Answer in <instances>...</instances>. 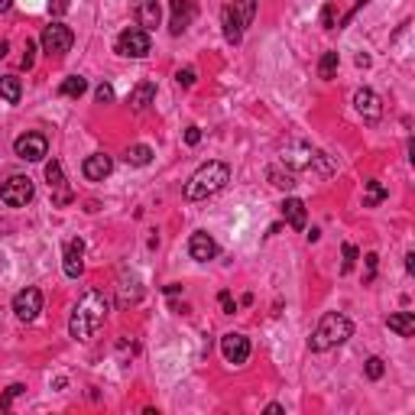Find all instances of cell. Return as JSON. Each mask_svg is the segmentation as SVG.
Listing matches in <instances>:
<instances>
[{
    "mask_svg": "<svg viewBox=\"0 0 415 415\" xmlns=\"http://www.w3.org/2000/svg\"><path fill=\"white\" fill-rule=\"evenodd\" d=\"M81 172H85V178H91V182H104V178L114 172V159H110L107 153H91L81 162Z\"/></svg>",
    "mask_w": 415,
    "mask_h": 415,
    "instance_id": "obj_15",
    "label": "cell"
},
{
    "mask_svg": "<svg viewBox=\"0 0 415 415\" xmlns=\"http://www.w3.org/2000/svg\"><path fill=\"white\" fill-rule=\"evenodd\" d=\"M10 7H13V0H0V13H7Z\"/></svg>",
    "mask_w": 415,
    "mask_h": 415,
    "instance_id": "obj_41",
    "label": "cell"
},
{
    "mask_svg": "<svg viewBox=\"0 0 415 415\" xmlns=\"http://www.w3.org/2000/svg\"><path fill=\"white\" fill-rule=\"evenodd\" d=\"M286 412V409L279 406V402H270V406H266V415H282Z\"/></svg>",
    "mask_w": 415,
    "mask_h": 415,
    "instance_id": "obj_39",
    "label": "cell"
},
{
    "mask_svg": "<svg viewBox=\"0 0 415 415\" xmlns=\"http://www.w3.org/2000/svg\"><path fill=\"white\" fill-rule=\"evenodd\" d=\"M350 334H354V324H350L348 315L328 312V315H322V322H318L315 334L308 338V348H312L315 354H324V350H331V348H338V344H344Z\"/></svg>",
    "mask_w": 415,
    "mask_h": 415,
    "instance_id": "obj_3",
    "label": "cell"
},
{
    "mask_svg": "<svg viewBox=\"0 0 415 415\" xmlns=\"http://www.w3.org/2000/svg\"><path fill=\"white\" fill-rule=\"evenodd\" d=\"M234 10L240 13L244 26H250L253 23V17H256V0H234Z\"/></svg>",
    "mask_w": 415,
    "mask_h": 415,
    "instance_id": "obj_26",
    "label": "cell"
},
{
    "mask_svg": "<svg viewBox=\"0 0 415 415\" xmlns=\"http://www.w3.org/2000/svg\"><path fill=\"white\" fill-rule=\"evenodd\" d=\"M39 43H43V52L49 55V59H52V55L59 59V55H65V52L72 49V43H75V33H72L65 23H49L43 29V39H39Z\"/></svg>",
    "mask_w": 415,
    "mask_h": 415,
    "instance_id": "obj_6",
    "label": "cell"
},
{
    "mask_svg": "<svg viewBox=\"0 0 415 415\" xmlns=\"http://www.w3.org/2000/svg\"><path fill=\"white\" fill-rule=\"evenodd\" d=\"M13 153H17L20 159H26V162H43L46 153H49V140H46V133L29 130V133H23V136L13 140Z\"/></svg>",
    "mask_w": 415,
    "mask_h": 415,
    "instance_id": "obj_7",
    "label": "cell"
},
{
    "mask_svg": "<svg viewBox=\"0 0 415 415\" xmlns=\"http://www.w3.org/2000/svg\"><path fill=\"white\" fill-rule=\"evenodd\" d=\"M153 101H156V85H153V81H140V85L130 91V98H127V104L133 110H146Z\"/></svg>",
    "mask_w": 415,
    "mask_h": 415,
    "instance_id": "obj_19",
    "label": "cell"
},
{
    "mask_svg": "<svg viewBox=\"0 0 415 415\" xmlns=\"http://www.w3.org/2000/svg\"><path fill=\"white\" fill-rule=\"evenodd\" d=\"M406 272H415V253H406Z\"/></svg>",
    "mask_w": 415,
    "mask_h": 415,
    "instance_id": "obj_40",
    "label": "cell"
},
{
    "mask_svg": "<svg viewBox=\"0 0 415 415\" xmlns=\"http://www.w3.org/2000/svg\"><path fill=\"white\" fill-rule=\"evenodd\" d=\"M364 4H370V0H357V7H354V10H360V7H364Z\"/></svg>",
    "mask_w": 415,
    "mask_h": 415,
    "instance_id": "obj_42",
    "label": "cell"
},
{
    "mask_svg": "<svg viewBox=\"0 0 415 415\" xmlns=\"http://www.w3.org/2000/svg\"><path fill=\"white\" fill-rule=\"evenodd\" d=\"M282 214H286L289 228L305 230L308 214H305V202H302V198H286V202H282Z\"/></svg>",
    "mask_w": 415,
    "mask_h": 415,
    "instance_id": "obj_18",
    "label": "cell"
},
{
    "mask_svg": "<svg viewBox=\"0 0 415 415\" xmlns=\"http://www.w3.org/2000/svg\"><path fill=\"white\" fill-rule=\"evenodd\" d=\"M150 49H153V39H150V33H146L143 26H127L117 36V52L127 55V59H146Z\"/></svg>",
    "mask_w": 415,
    "mask_h": 415,
    "instance_id": "obj_4",
    "label": "cell"
},
{
    "mask_svg": "<svg viewBox=\"0 0 415 415\" xmlns=\"http://www.w3.org/2000/svg\"><path fill=\"white\" fill-rule=\"evenodd\" d=\"M110 312V298L104 296L101 289H88L85 296L75 302L72 318H68V334L75 341H91L98 334V328L104 324Z\"/></svg>",
    "mask_w": 415,
    "mask_h": 415,
    "instance_id": "obj_1",
    "label": "cell"
},
{
    "mask_svg": "<svg viewBox=\"0 0 415 415\" xmlns=\"http://www.w3.org/2000/svg\"><path fill=\"white\" fill-rule=\"evenodd\" d=\"M383 373H386L383 360H380V357H370V360H367V380H380Z\"/></svg>",
    "mask_w": 415,
    "mask_h": 415,
    "instance_id": "obj_29",
    "label": "cell"
},
{
    "mask_svg": "<svg viewBox=\"0 0 415 415\" xmlns=\"http://www.w3.org/2000/svg\"><path fill=\"white\" fill-rule=\"evenodd\" d=\"M133 13H136V26H143L146 33H153L159 26V0H133Z\"/></svg>",
    "mask_w": 415,
    "mask_h": 415,
    "instance_id": "obj_16",
    "label": "cell"
},
{
    "mask_svg": "<svg viewBox=\"0 0 415 415\" xmlns=\"http://www.w3.org/2000/svg\"><path fill=\"white\" fill-rule=\"evenodd\" d=\"M270 178L276 188H292L296 185V178H292V172H279V169H270Z\"/></svg>",
    "mask_w": 415,
    "mask_h": 415,
    "instance_id": "obj_28",
    "label": "cell"
},
{
    "mask_svg": "<svg viewBox=\"0 0 415 415\" xmlns=\"http://www.w3.org/2000/svg\"><path fill=\"white\" fill-rule=\"evenodd\" d=\"M322 26L324 29H334V7L331 4H324V10H322Z\"/></svg>",
    "mask_w": 415,
    "mask_h": 415,
    "instance_id": "obj_36",
    "label": "cell"
},
{
    "mask_svg": "<svg viewBox=\"0 0 415 415\" xmlns=\"http://www.w3.org/2000/svg\"><path fill=\"white\" fill-rule=\"evenodd\" d=\"M195 68H178V72H176V81H178V85H182V88H192V85H195Z\"/></svg>",
    "mask_w": 415,
    "mask_h": 415,
    "instance_id": "obj_30",
    "label": "cell"
},
{
    "mask_svg": "<svg viewBox=\"0 0 415 415\" xmlns=\"http://www.w3.org/2000/svg\"><path fill=\"white\" fill-rule=\"evenodd\" d=\"M46 182H49V192H52V204H59V208H65L68 202H72V188H68L65 182V172H62V162L52 159L46 162Z\"/></svg>",
    "mask_w": 415,
    "mask_h": 415,
    "instance_id": "obj_9",
    "label": "cell"
},
{
    "mask_svg": "<svg viewBox=\"0 0 415 415\" xmlns=\"http://www.w3.org/2000/svg\"><path fill=\"white\" fill-rule=\"evenodd\" d=\"M338 62H341L338 52H324L322 62H318V75H322L324 81H331V78H334V72H338Z\"/></svg>",
    "mask_w": 415,
    "mask_h": 415,
    "instance_id": "obj_25",
    "label": "cell"
},
{
    "mask_svg": "<svg viewBox=\"0 0 415 415\" xmlns=\"http://www.w3.org/2000/svg\"><path fill=\"white\" fill-rule=\"evenodd\" d=\"M386 324H390V331H396L399 338H412L415 334V315L412 312H396L386 318Z\"/></svg>",
    "mask_w": 415,
    "mask_h": 415,
    "instance_id": "obj_20",
    "label": "cell"
},
{
    "mask_svg": "<svg viewBox=\"0 0 415 415\" xmlns=\"http://www.w3.org/2000/svg\"><path fill=\"white\" fill-rule=\"evenodd\" d=\"M185 143H188V146H198V143H202V130H198L195 124L185 130Z\"/></svg>",
    "mask_w": 415,
    "mask_h": 415,
    "instance_id": "obj_37",
    "label": "cell"
},
{
    "mask_svg": "<svg viewBox=\"0 0 415 415\" xmlns=\"http://www.w3.org/2000/svg\"><path fill=\"white\" fill-rule=\"evenodd\" d=\"M62 266H65L68 279H78V276H81V270H85V244H81V240H68L65 244Z\"/></svg>",
    "mask_w": 415,
    "mask_h": 415,
    "instance_id": "obj_14",
    "label": "cell"
},
{
    "mask_svg": "<svg viewBox=\"0 0 415 415\" xmlns=\"http://www.w3.org/2000/svg\"><path fill=\"white\" fill-rule=\"evenodd\" d=\"M354 107H357V114H360L364 120H370V124H376V120L383 117L380 94L370 91V88H360V91L354 94Z\"/></svg>",
    "mask_w": 415,
    "mask_h": 415,
    "instance_id": "obj_12",
    "label": "cell"
},
{
    "mask_svg": "<svg viewBox=\"0 0 415 415\" xmlns=\"http://www.w3.org/2000/svg\"><path fill=\"white\" fill-rule=\"evenodd\" d=\"M228 182H230V166L228 162L211 159V162H204L202 169L185 182V198L188 202H204V198L218 195Z\"/></svg>",
    "mask_w": 415,
    "mask_h": 415,
    "instance_id": "obj_2",
    "label": "cell"
},
{
    "mask_svg": "<svg viewBox=\"0 0 415 415\" xmlns=\"http://www.w3.org/2000/svg\"><path fill=\"white\" fill-rule=\"evenodd\" d=\"M224 39H228L230 46H237L240 39H244V20H240V13L234 10V4L224 7Z\"/></svg>",
    "mask_w": 415,
    "mask_h": 415,
    "instance_id": "obj_17",
    "label": "cell"
},
{
    "mask_svg": "<svg viewBox=\"0 0 415 415\" xmlns=\"http://www.w3.org/2000/svg\"><path fill=\"white\" fill-rule=\"evenodd\" d=\"M85 91H88V78H81V75H72V78H65V81L59 85L62 98H81Z\"/></svg>",
    "mask_w": 415,
    "mask_h": 415,
    "instance_id": "obj_23",
    "label": "cell"
},
{
    "mask_svg": "<svg viewBox=\"0 0 415 415\" xmlns=\"http://www.w3.org/2000/svg\"><path fill=\"white\" fill-rule=\"evenodd\" d=\"M36 46L33 43H26V55H23V68H33V62H36Z\"/></svg>",
    "mask_w": 415,
    "mask_h": 415,
    "instance_id": "obj_38",
    "label": "cell"
},
{
    "mask_svg": "<svg viewBox=\"0 0 415 415\" xmlns=\"http://www.w3.org/2000/svg\"><path fill=\"white\" fill-rule=\"evenodd\" d=\"M364 208H376L380 202H386V188H383V182H376V178H370V182H364Z\"/></svg>",
    "mask_w": 415,
    "mask_h": 415,
    "instance_id": "obj_22",
    "label": "cell"
},
{
    "mask_svg": "<svg viewBox=\"0 0 415 415\" xmlns=\"http://www.w3.org/2000/svg\"><path fill=\"white\" fill-rule=\"evenodd\" d=\"M94 98H98V101H101V104H110V101H114V88H110L107 81H104V85H98V91H94Z\"/></svg>",
    "mask_w": 415,
    "mask_h": 415,
    "instance_id": "obj_33",
    "label": "cell"
},
{
    "mask_svg": "<svg viewBox=\"0 0 415 415\" xmlns=\"http://www.w3.org/2000/svg\"><path fill=\"white\" fill-rule=\"evenodd\" d=\"M357 263V246L354 244H344V266H341V272H350Z\"/></svg>",
    "mask_w": 415,
    "mask_h": 415,
    "instance_id": "obj_31",
    "label": "cell"
},
{
    "mask_svg": "<svg viewBox=\"0 0 415 415\" xmlns=\"http://www.w3.org/2000/svg\"><path fill=\"white\" fill-rule=\"evenodd\" d=\"M220 354H224V360L230 367H244L246 357H250V341L244 334H237V331H230V334L220 338Z\"/></svg>",
    "mask_w": 415,
    "mask_h": 415,
    "instance_id": "obj_11",
    "label": "cell"
},
{
    "mask_svg": "<svg viewBox=\"0 0 415 415\" xmlns=\"http://www.w3.org/2000/svg\"><path fill=\"white\" fill-rule=\"evenodd\" d=\"M36 188L29 176H10L4 185H0V202L10 204V208H23L26 202H33Z\"/></svg>",
    "mask_w": 415,
    "mask_h": 415,
    "instance_id": "obj_5",
    "label": "cell"
},
{
    "mask_svg": "<svg viewBox=\"0 0 415 415\" xmlns=\"http://www.w3.org/2000/svg\"><path fill=\"white\" fill-rule=\"evenodd\" d=\"M150 159H153V150L146 143H136L127 150V166H150Z\"/></svg>",
    "mask_w": 415,
    "mask_h": 415,
    "instance_id": "obj_24",
    "label": "cell"
},
{
    "mask_svg": "<svg viewBox=\"0 0 415 415\" xmlns=\"http://www.w3.org/2000/svg\"><path fill=\"white\" fill-rule=\"evenodd\" d=\"M23 393H26V386L13 383V386H10V390L4 393V396H0V412H10V406H13V399H17V396H23Z\"/></svg>",
    "mask_w": 415,
    "mask_h": 415,
    "instance_id": "obj_27",
    "label": "cell"
},
{
    "mask_svg": "<svg viewBox=\"0 0 415 415\" xmlns=\"http://www.w3.org/2000/svg\"><path fill=\"white\" fill-rule=\"evenodd\" d=\"M188 253H192V260L198 263H208L218 256V244H214L211 234H204V230H195L192 237H188Z\"/></svg>",
    "mask_w": 415,
    "mask_h": 415,
    "instance_id": "obj_13",
    "label": "cell"
},
{
    "mask_svg": "<svg viewBox=\"0 0 415 415\" xmlns=\"http://www.w3.org/2000/svg\"><path fill=\"white\" fill-rule=\"evenodd\" d=\"M367 282H373V276H376V263H380V256L376 253H367Z\"/></svg>",
    "mask_w": 415,
    "mask_h": 415,
    "instance_id": "obj_35",
    "label": "cell"
},
{
    "mask_svg": "<svg viewBox=\"0 0 415 415\" xmlns=\"http://www.w3.org/2000/svg\"><path fill=\"white\" fill-rule=\"evenodd\" d=\"M218 302H220V308H224V315H234V312H237V302L230 298V292H220Z\"/></svg>",
    "mask_w": 415,
    "mask_h": 415,
    "instance_id": "obj_34",
    "label": "cell"
},
{
    "mask_svg": "<svg viewBox=\"0 0 415 415\" xmlns=\"http://www.w3.org/2000/svg\"><path fill=\"white\" fill-rule=\"evenodd\" d=\"M68 7H72V0H49V13H52V17H65Z\"/></svg>",
    "mask_w": 415,
    "mask_h": 415,
    "instance_id": "obj_32",
    "label": "cell"
},
{
    "mask_svg": "<svg viewBox=\"0 0 415 415\" xmlns=\"http://www.w3.org/2000/svg\"><path fill=\"white\" fill-rule=\"evenodd\" d=\"M0 98L7 104H20V98H23V81H20L17 75H4L0 78Z\"/></svg>",
    "mask_w": 415,
    "mask_h": 415,
    "instance_id": "obj_21",
    "label": "cell"
},
{
    "mask_svg": "<svg viewBox=\"0 0 415 415\" xmlns=\"http://www.w3.org/2000/svg\"><path fill=\"white\" fill-rule=\"evenodd\" d=\"M39 312H43V292L36 286H26L13 296V315H17L20 322H36Z\"/></svg>",
    "mask_w": 415,
    "mask_h": 415,
    "instance_id": "obj_8",
    "label": "cell"
},
{
    "mask_svg": "<svg viewBox=\"0 0 415 415\" xmlns=\"http://www.w3.org/2000/svg\"><path fill=\"white\" fill-rule=\"evenodd\" d=\"M169 10H172V17H169V33L172 36H182L198 17L195 0H169Z\"/></svg>",
    "mask_w": 415,
    "mask_h": 415,
    "instance_id": "obj_10",
    "label": "cell"
}]
</instances>
